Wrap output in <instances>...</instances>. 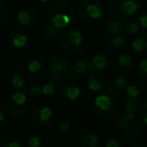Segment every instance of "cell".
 I'll return each instance as SVG.
<instances>
[{"label": "cell", "instance_id": "d6a6232c", "mask_svg": "<svg viewBox=\"0 0 147 147\" xmlns=\"http://www.w3.org/2000/svg\"><path fill=\"white\" fill-rule=\"evenodd\" d=\"M9 20V9L5 4L0 2V25H4Z\"/></svg>", "mask_w": 147, "mask_h": 147}, {"label": "cell", "instance_id": "83f0119b", "mask_svg": "<svg viewBox=\"0 0 147 147\" xmlns=\"http://www.w3.org/2000/svg\"><path fill=\"white\" fill-rule=\"evenodd\" d=\"M129 80L127 78V76L125 74H119L113 80V86L117 91H121L123 89H125V87L127 86Z\"/></svg>", "mask_w": 147, "mask_h": 147}, {"label": "cell", "instance_id": "6da1fadb", "mask_svg": "<svg viewBox=\"0 0 147 147\" xmlns=\"http://www.w3.org/2000/svg\"><path fill=\"white\" fill-rule=\"evenodd\" d=\"M47 22L59 29H65L76 19V9L67 0H51L47 10Z\"/></svg>", "mask_w": 147, "mask_h": 147}, {"label": "cell", "instance_id": "f35d334b", "mask_svg": "<svg viewBox=\"0 0 147 147\" xmlns=\"http://www.w3.org/2000/svg\"><path fill=\"white\" fill-rule=\"evenodd\" d=\"M7 121V115L4 111L0 110V124H3Z\"/></svg>", "mask_w": 147, "mask_h": 147}, {"label": "cell", "instance_id": "9a60e30c", "mask_svg": "<svg viewBox=\"0 0 147 147\" xmlns=\"http://www.w3.org/2000/svg\"><path fill=\"white\" fill-rule=\"evenodd\" d=\"M27 73L28 76L33 80H42L47 76V67L41 61L33 59L27 65Z\"/></svg>", "mask_w": 147, "mask_h": 147}, {"label": "cell", "instance_id": "9c48e42d", "mask_svg": "<svg viewBox=\"0 0 147 147\" xmlns=\"http://www.w3.org/2000/svg\"><path fill=\"white\" fill-rule=\"evenodd\" d=\"M61 96L65 103L69 105H76L82 98V90L76 83L67 82L61 86Z\"/></svg>", "mask_w": 147, "mask_h": 147}, {"label": "cell", "instance_id": "60d3db41", "mask_svg": "<svg viewBox=\"0 0 147 147\" xmlns=\"http://www.w3.org/2000/svg\"><path fill=\"white\" fill-rule=\"evenodd\" d=\"M126 147H145V146H143L141 143H138V142H132V143H130V144H128Z\"/></svg>", "mask_w": 147, "mask_h": 147}, {"label": "cell", "instance_id": "74e56055", "mask_svg": "<svg viewBox=\"0 0 147 147\" xmlns=\"http://www.w3.org/2000/svg\"><path fill=\"white\" fill-rule=\"evenodd\" d=\"M137 20H138L139 25H140V28H142L147 31V12L140 13Z\"/></svg>", "mask_w": 147, "mask_h": 147}, {"label": "cell", "instance_id": "d590c367", "mask_svg": "<svg viewBox=\"0 0 147 147\" xmlns=\"http://www.w3.org/2000/svg\"><path fill=\"white\" fill-rule=\"evenodd\" d=\"M102 92L105 93V94H108L109 96L113 97L114 99L118 97V92H117V90L114 88V86L111 85L110 83L104 85V87H103V89H102Z\"/></svg>", "mask_w": 147, "mask_h": 147}, {"label": "cell", "instance_id": "ab89813d", "mask_svg": "<svg viewBox=\"0 0 147 147\" xmlns=\"http://www.w3.org/2000/svg\"><path fill=\"white\" fill-rule=\"evenodd\" d=\"M6 63H7V59L5 57L4 55L0 53V69L4 67V65H6Z\"/></svg>", "mask_w": 147, "mask_h": 147}, {"label": "cell", "instance_id": "277c9868", "mask_svg": "<svg viewBox=\"0 0 147 147\" xmlns=\"http://www.w3.org/2000/svg\"><path fill=\"white\" fill-rule=\"evenodd\" d=\"M108 12L114 19L125 20L136 14L141 7V0H109Z\"/></svg>", "mask_w": 147, "mask_h": 147}, {"label": "cell", "instance_id": "603a6c76", "mask_svg": "<svg viewBox=\"0 0 147 147\" xmlns=\"http://www.w3.org/2000/svg\"><path fill=\"white\" fill-rule=\"evenodd\" d=\"M109 47L116 51H120L126 47V39L124 35H111L106 36Z\"/></svg>", "mask_w": 147, "mask_h": 147}, {"label": "cell", "instance_id": "7c38bea8", "mask_svg": "<svg viewBox=\"0 0 147 147\" xmlns=\"http://www.w3.org/2000/svg\"><path fill=\"white\" fill-rule=\"evenodd\" d=\"M79 147H102L100 136L94 131L85 130L79 133L77 138Z\"/></svg>", "mask_w": 147, "mask_h": 147}, {"label": "cell", "instance_id": "d4e9b609", "mask_svg": "<svg viewBox=\"0 0 147 147\" xmlns=\"http://www.w3.org/2000/svg\"><path fill=\"white\" fill-rule=\"evenodd\" d=\"M140 101L138 98H131V97H125L124 102H123V107L124 111L127 114H135L138 112L139 106H140Z\"/></svg>", "mask_w": 147, "mask_h": 147}, {"label": "cell", "instance_id": "52a82bcc", "mask_svg": "<svg viewBox=\"0 0 147 147\" xmlns=\"http://www.w3.org/2000/svg\"><path fill=\"white\" fill-rule=\"evenodd\" d=\"M84 35L76 27H67L59 34V45L69 53H75L82 47Z\"/></svg>", "mask_w": 147, "mask_h": 147}, {"label": "cell", "instance_id": "2e32d148", "mask_svg": "<svg viewBox=\"0 0 147 147\" xmlns=\"http://www.w3.org/2000/svg\"><path fill=\"white\" fill-rule=\"evenodd\" d=\"M133 53L139 57H146L147 55V33L137 34L133 38L131 43Z\"/></svg>", "mask_w": 147, "mask_h": 147}, {"label": "cell", "instance_id": "4dcf8cb0", "mask_svg": "<svg viewBox=\"0 0 147 147\" xmlns=\"http://www.w3.org/2000/svg\"><path fill=\"white\" fill-rule=\"evenodd\" d=\"M41 90H42V95L45 96H51L55 91V83L53 81H45L41 85Z\"/></svg>", "mask_w": 147, "mask_h": 147}, {"label": "cell", "instance_id": "484cf974", "mask_svg": "<svg viewBox=\"0 0 147 147\" xmlns=\"http://www.w3.org/2000/svg\"><path fill=\"white\" fill-rule=\"evenodd\" d=\"M124 28L127 33L135 35V34H138L139 31H140V25H139V22L136 18H131L128 19L124 23Z\"/></svg>", "mask_w": 147, "mask_h": 147}, {"label": "cell", "instance_id": "e575fe53", "mask_svg": "<svg viewBox=\"0 0 147 147\" xmlns=\"http://www.w3.org/2000/svg\"><path fill=\"white\" fill-rule=\"evenodd\" d=\"M27 92H28V95L31 98H36V97H39L42 95V90H41L40 85H33V86H30L28 88Z\"/></svg>", "mask_w": 147, "mask_h": 147}, {"label": "cell", "instance_id": "7a4b0ae2", "mask_svg": "<svg viewBox=\"0 0 147 147\" xmlns=\"http://www.w3.org/2000/svg\"><path fill=\"white\" fill-rule=\"evenodd\" d=\"M47 74L55 83H63L69 80L74 73V63L65 55H53L47 61Z\"/></svg>", "mask_w": 147, "mask_h": 147}, {"label": "cell", "instance_id": "ac0fdd59", "mask_svg": "<svg viewBox=\"0 0 147 147\" xmlns=\"http://www.w3.org/2000/svg\"><path fill=\"white\" fill-rule=\"evenodd\" d=\"M93 71H94V69H93L92 67V63H91V59H88V57L79 59L74 65V73L81 78L88 77Z\"/></svg>", "mask_w": 147, "mask_h": 147}, {"label": "cell", "instance_id": "1f68e13d", "mask_svg": "<svg viewBox=\"0 0 147 147\" xmlns=\"http://www.w3.org/2000/svg\"><path fill=\"white\" fill-rule=\"evenodd\" d=\"M26 147H45V144L40 137L37 135H32L27 138Z\"/></svg>", "mask_w": 147, "mask_h": 147}, {"label": "cell", "instance_id": "44dd1931", "mask_svg": "<svg viewBox=\"0 0 147 147\" xmlns=\"http://www.w3.org/2000/svg\"><path fill=\"white\" fill-rule=\"evenodd\" d=\"M59 29L55 27L53 25L49 24V22L41 27L39 31V36L45 41H53L59 37Z\"/></svg>", "mask_w": 147, "mask_h": 147}, {"label": "cell", "instance_id": "8fae6325", "mask_svg": "<svg viewBox=\"0 0 147 147\" xmlns=\"http://www.w3.org/2000/svg\"><path fill=\"white\" fill-rule=\"evenodd\" d=\"M92 67L94 71L102 73L106 71L112 67L113 65V57L110 53L106 51H100L96 53L91 59Z\"/></svg>", "mask_w": 147, "mask_h": 147}, {"label": "cell", "instance_id": "8d00e7d4", "mask_svg": "<svg viewBox=\"0 0 147 147\" xmlns=\"http://www.w3.org/2000/svg\"><path fill=\"white\" fill-rule=\"evenodd\" d=\"M105 147H123L122 140L118 137H112L106 141Z\"/></svg>", "mask_w": 147, "mask_h": 147}, {"label": "cell", "instance_id": "f546056e", "mask_svg": "<svg viewBox=\"0 0 147 147\" xmlns=\"http://www.w3.org/2000/svg\"><path fill=\"white\" fill-rule=\"evenodd\" d=\"M0 147H22L20 140L14 136H8L3 139Z\"/></svg>", "mask_w": 147, "mask_h": 147}, {"label": "cell", "instance_id": "b9f144b4", "mask_svg": "<svg viewBox=\"0 0 147 147\" xmlns=\"http://www.w3.org/2000/svg\"><path fill=\"white\" fill-rule=\"evenodd\" d=\"M35 2H38V3H47V2H51V0H33Z\"/></svg>", "mask_w": 147, "mask_h": 147}, {"label": "cell", "instance_id": "e0dca14e", "mask_svg": "<svg viewBox=\"0 0 147 147\" xmlns=\"http://www.w3.org/2000/svg\"><path fill=\"white\" fill-rule=\"evenodd\" d=\"M126 33L124 28V24L121 20L117 19H111L108 20L104 25V34L105 36H111V35H124Z\"/></svg>", "mask_w": 147, "mask_h": 147}, {"label": "cell", "instance_id": "4316f807", "mask_svg": "<svg viewBox=\"0 0 147 147\" xmlns=\"http://www.w3.org/2000/svg\"><path fill=\"white\" fill-rule=\"evenodd\" d=\"M55 129H57V131L59 134H63V135L69 134L71 129V124L67 119H59V120L57 121Z\"/></svg>", "mask_w": 147, "mask_h": 147}, {"label": "cell", "instance_id": "7402d4cb", "mask_svg": "<svg viewBox=\"0 0 147 147\" xmlns=\"http://www.w3.org/2000/svg\"><path fill=\"white\" fill-rule=\"evenodd\" d=\"M25 81H26L25 74L19 69H13L9 75V82H10L11 87L15 90H19L22 88L25 84Z\"/></svg>", "mask_w": 147, "mask_h": 147}, {"label": "cell", "instance_id": "5b68a950", "mask_svg": "<svg viewBox=\"0 0 147 147\" xmlns=\"http://www.w3.org/2000/svg\"><path fill=\"white\" fill-rule=\"evenodd\" d=\"M77 12L84 22H96L104 15V5L101 0H82Z\"/></svg>", "mask_w": 147, "mask_h": 147}, {"label": "cell", "instance_id": "30bf717a", "mask_svg": "<svg viewBox=\"0 0 147 147\" xmlns=\"http://www.w3.org/2000/svg\"><path fill=\"white\" fill-rule=\"evenodd\" d=\"M53 120V111L49 106H38L31 113V121L39 127H47Z\"/></svg>", "mask_w": 147, "mask_h": 147}, {"label": "cell", "instance_id": "8992f818", "mask_svg": "<svg viewBox=\"0 0 147 147\" xmlns=\"http://www.w3.org/2000/svg\"><path fill=\"white\" fill-rule=\"evenodd\" d=\"M92 110L100 118L108 119L116 114L117 104L113 97L102 92L97 95L93 100Z\"/></svg>", "mask_w": 147, "mask_h": 147}, {"label": "cell", "instance_id": "4fadbf2b", "mask_svg": "<svg viewBox=\"0 0 147 147\" xmlns=\"http://www.w3.org/2000/svg\"><path fill=\"white\" fill-rule=\"evenodd\" d=\"M27 41V34L23 29L14 28L10 30V32L7 35V43L11 49H21L26 47Z\"/></svg>", "mask_w": 147, "mask_h": 147}, {"label": "cell", "instance_id": "d6986e66", "mask_svg": "<svg viewBox=\"0 0 147 147\" xmlns=\"http://www.w3.org/2000/svg\"><path fill=\"white\" fill-rule=\"evenodd\" d=\"M105 85L104 78L101 76V74L98 71H93L91 75L88 76L87 80V87L88 90L92 93H99L102 91L103 87Z\"/></svg>", "mask_w": 147, "mask_h": 147}, {"label": "cell", "instance_id": "7bdbcfd3", "mask_svg": "<svg viewBox=\"0 0 147 147\" xmlns=\"http://www.w3.org/2000/svg\"><path fill=\"white\" fill-rule=\"evenodd\" d=\"M1 90H2V81L0 79V92H1Z\"/></svg>", "mask_w": 147, "mask_h": 147}, {"label": "cell", "instance_id": "836d02e7", "mask_svg": "<svg viewBox=\"0 0 147 147\" xmlns=\"http://www.w3.org/2000/svg\"><path fill=\"white\" fill-rule=\"evenodd\" d=\"M138 116L140 118V120L142 121L143 124H145L147 126V102H144L142 104H140L138 109Z\"/></svg>", "mask_w": 147, "mask_h": 147}, {"label": "cell", "instance_id": "5bb4252c", "mask_svg": "<svg viewBox=\"0 0 147 147\" xmlns=\"http://www.w3.org/2000/svg\"><path fill=\"white\" fill-rule=\"evenodd\" d=\"M38 20L37 12L32 8H22L17 13V21L18 23L24 28H31L35 26Z\"/></svg>", "mask_w": 147, "mask_h": 147}, {"label": "cell", "instance_id": "f1b7e54d", "mask_svg": "<svg viewBox=\"0 0 147 147\" xmlns=\"http://www.w3.org/2000/svg\"><path fill=\"white\" fill-rule=\"evenodd\" d=\"M137 76L144 81H147V57L139 61L137 65Z\"/></svg>", "mask_w": 147, "mask_h": 147}, {"label": "cell", "instance_id": "3957f363", "mask_svg": "<svg viewBox=\"0 0 147 147\" xmlns=\"http://www.w3.org/2000/svg\"><path fill=\"white\" fill-rule=\"evenodd\" d=\"M116 135L121 140L133 141L141 135V125L135 114H125L119 116L114 124Z\"/></svg>", "mask_w": 147, "mask_h": 147}, {"label": "cell", "instance_id": "ffe728a7", "mask_svg": "<svg viewBox=\"0 0 147 147\" xmlns=\"http://www.w3.org/2000/svg\"><path fill=\"white\" fill-rule=\"evenodd\" d=\"M117 67H118L119 73L126 75L134 67V59L132 55L127 53H121L117 61Z\"/></svg>", "mask_w": 147, "mask_h": 147}, {"label": "cell", "instance_id": "ba28073f", "mask_svg": "<svg viewBox=\"0 0 147 147\" xmlns=\"http://www.w3.org/2000/svg\"><path fill=\"white\" fill-rule=\"evenodd\" d=\"M6 108L9 115L15 118L23 117L28 111V100L24 92L16 91L7 98Z\"/></svg>", "mask_w": 147, "mask_h": 147}, {"label": "cell", "instance_id": "cb8c5ba5", "mask_svg": "<svg viewBox=\"0 0 147 147\" xmlns=\"http://www.w3.org/2000/svg\"><path fill=\"white\" fill-rule=\"evenodd\" d=\"M125 91H126V94L128 97H131V98H138L141 95L143 91L142 85H141L140 82L136 80H132L129 81L127 86L125 87Z\"/></svg>", "mask_w": 147, "mask_h": 147}]
</instances>
